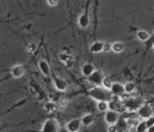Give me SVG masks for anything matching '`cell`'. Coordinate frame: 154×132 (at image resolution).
<instances>
[{"mask_svg":"<svg viewBox=\"0 0 154 132\" xmlns=\"http://www.w3.org/2000/svg\"><path fill=\"white\" fill-rule=\"evenodd\" d=\"M89 24H90V16L88 13V8L86 7L85 13H82L78 19V25L82 29H85L89 26Z\"/></svg>","mask_w":154,"mask_h":132,"instance_id":"ba28073f","label":"cell"},{"mask_svg":"<svg viewBox=\"0 0 154 132\" xmlns=\"http://www.w3.org/2000/svg\"><path fill=\"white\" fill-rule=\"evenodd\" d=\"M81 125V119L74 118L72 120H70V122L66 124V130L70 132H76L80 130Z\"/></svg>","mask_w":154,"mask_h":132,"instance_id":"52a82bcc","label":"cell"},{"mask_svg":"<svg viewBox=\"0 0 154 132\" xmlns=\"http://www.w3.org/2000/svg\"><path fill=\"white\" fill-rule=\"evenodd\" d=\"M57 105H56V103H54L52 102H47L45 105H44V109H45V111L48 113H51V112H53L54 111H56L57 110Z\"/></svg>","mask_w":154,"mask_h":132,"instance_id":"44dd1931","label":"cell"},{"mask_svg":"<svg viewBox=\"0 0 154 132\" xmlns=\"http://www.w3.org/2000/svg\"><path fill=\"white\" fill-rule=\"evenodd\" d=\"M103 46H104V42L96 40L91 45L90 50H91V52L94 53V54L100 53L101 51H103Z\"/></svg>","mask_w":154,"mask_h":132,"instance_id":"2e32d148","label":"cell"},{"mask_svg":"<svg viewBox=\"0 0 154 132\" xmlns=\"http://www.w3.org/2000/svg\"><path fill=\"white\" fill-rule=\"evenodd\" d=\"M119 118V112L114 110H108L104 114V121L108 125H115Z\"/></svg>","mask_w":154,"mask_h":132,"instance_id":"5b68a950","label":"cell"},{"mask_svg":"<svg viewBox=\"0 0 154 132\" xmlns=\"http://www.w3.org/2000/svg\"><path fill=\"white\" fill-rule=\"evenodd\" d=\"M143 103L142 102V100L139 98H128L127 100H125L124 102V106L125 108L128 110L129 112H135L137 111V109L140 107L141 106L143 105Z\"/></svg>","mask_w":154,"mask_h":132,"instance_id":"3957f363","label":"cell"},{"mask_svg":"<svg viewBox=\"0 0 154 132\" xmlns=\"http://www.w3.org/2000/svg\"><path fill=\"white\" fill-rule=\"evenodd\" d=\"M94 70H95L94 66L92 64H90V63H86V64H83L82 68H81V73H82V74L85 77H86V78H88L89 76L91 75Z\"/></svg>","mask_w":154,"mask_h":132,"instance_id":"5bb4252c","label":"cell"},{"mask_svg":"<svg viewBox=\"0 0 154 132\" xmlns=\"http://www.w3.org/2000/svg\"><path fill=\"white\" fill-rule=\"evenodd\" d=\"M81 124L84 126H89L91 125L94 121V116L93 114H91V113H87L84 115L81 119Z\"/></svg>","mask_w":154,"mask_h":132,"instance_id":"9a60e30c","label":"cell"},{"mask_svg":"<svg viewBox=\"0 0 154 132\" xmlns=\"http://www.w3.org/2000/svg\"><path fill=\"white\" fill-rule=\"evenodd\" d=\"M107 130L109 132H115L118 131V129L116 125H109L107 128Z\"/></svg>","mask_w":154,"mask_h":132,"instance_id":"83f0119b","label":"cell"},{"mask_svg":"<svg viewBox=\"0 0 154 132\" xmlns=\"http://www.w3.org/2000/svg\"><path fill=\"white\" fill-rule=\"evenodd\" d=\"M145 122H146V125H147V128L148 127H150L152 125H154V116H150V117H148L147 119L145 120Z\"/></svg>","mask_w":154,"mask_h":132,"instance_id":"484cf974","label":"cell"},{"mask_svg":"<svg viewBox=\"0 0 154 132\" xmlns=\"http://www.w3.org/2000/svg\"><path fill=\"white\" fill-rule=\"evenodd\" d=\"M112 84H113V82L111 81L110 79L107 78V77H104L103 81H102V86L104 87V88L108 89V90H110Z\"/></svg>","mask_w":154,"mask_h":132,"instance_id":"603a6c76","label":"cell"},{"mask_svg":"<svg viewBox=\"0 0 154 132\" xmlns=\"http://www.w3.org/2000/svg\"><path fill=\"white\" fill-rule=\"evenodd\" d=\"M24 74H25V69L22 64H16L11 69V74L16 79L21 78L22 76L24 75Z\"/></svg>","mask_w":154,"mask_h":132,"instance_id":"7c38bea8","label":"cell"},{"mask_svg":"<svg viewBox=\"0 0 154 132\" xmlns=\"http://www.w3.org/2000/svg\"><path fill=\"white\" fill-rule=\"evenodd\" d=\"M104 74L101 70L95 69L91 75L88 77V81L94 86H102V81L104 79Z\"/></svg>","mask_w":154,"mask_h":132,"instance_id":"277c9868","label":"cell"},{"mask_svg":"<svg viewBox=\"0 0 154 132\" xmlns=\"http://www.w3.org/2000/svg\"><path fill=\"white\" fill-rule=\"evenodd\" d=\"M60 130L59 122L54 118H50L46 120L42 125V130L44 132H55Z\"/></svg>","mask_w":154,"mask_h":132,"instance_id":"7a4b0ae2","label":"cell"},{"mask_svg":"<svg viewBox=\"0 0 154 132\" xmlns=\"http://www.w3.org/2000/svg\"><path fill=\"white\" fill-rule=\"evenodd\" d=\"M110 92L113 95L116 96H120L124 94V85L121 84L120 82H113L112 87L110 88Z\"/></svg>","mask_w":154,"mask_h":132,"instance_id":"4fadbf2b","label":"cell"},{"mask_svg":"<svg viewBox=\"0 0 154 132\" xmlns=\"http://www.w3.org/2000/svg\"><path fill=\"white\" fill-rule=\"evenodd\" d=\"M136 35H137V39L141 40V41H147L150 38L149 33L146 32V31H144V30H139V31H137Z\"/></svg>","mask_w":154,"mask_h":132,"instance_id":"e0dca14e","label":"cell"},{"mask_svg":"<svg viewBox=\"0 0 154 132\" xmlns=\"http://www.w3.org/2000/svg\"><path fill=\"white\" fill-rule=\"evenodd\" d=\"M53 83L55 88L60 92H65L68 88V83L66 81L59 77H54Z\"/></svg>","mask_w":154,"mask_h":132,"instance_id":"9c48e42d","label":"cell"},{"mask_svg":"<svg viewBox=\"0 0 154 132\" xmlns=\"http://www.w3.org/2000/svg\"><path fill=\"white\" fill-rule=\"evenodd\" d=\"M147 131L148 132H154V125L150 126V127H148L147 130Z\"/></svg>","mask_w":154,"mask_h":132,"instance_id":"f1b7e54d","label":"cell"},{"mask_svg":"<svg viewBox=\"0 0 154 132\" xmlns=\"http://www.w3.org/2000/svg\"><path fill=\"white\" fill-rule=\"evenodd\" d=\"M124 93L127 94H130L132 92H134L136 89V85L135 83L133 82H128L124 85Z\"/></svg>","mask_w":154,"mask_h":132,"instance_id":"d6986e66","label":"cell"},{"mask_svg":"<svg viewBox=\"0 0 154 132\" xmlns=\"http://www.w3.org/2000/svg\"><path fill=\"white\" fill-rule=\"evenodd\" d=\"M138 132H143V131H147V126L146 125V122L145 120L143 121H141L137 124L136 125V129H135Z\"/></svg>","mask_w":154,"mask_h":132,"instance_id":"7402d4cb","label":"cell"},{"mask_svg":"<svg viewBox=\"0 0 154 132\" xmlns=\"http://www.w3.org/2000/svg\"><path fill=\"white\" fill-rule=\"evenodd\" d=\"M137 116L142 119L146 120L148 117H150L153 114V110L150 105L147 104H143L137 110Z\"/></svg>","mask_w":154,"mask_h":132,"instance_id":"8992f818","label":"cell"},{"mask_svg":"<svg viewBox=\"0 0 154 132\" xmlns=\"http://www.w3.org/2000/svg\"><path fill=\"white\" fill-rule=\"evenodd\" d=\"M152 48H153V50H154V43L152 44Z\"/></svg>","mask_w":154,"mask_h":132,"instance_id":"f546056e","label":"cell"},{"mask_svg":"<svg viewBox=\"0 0 154 132\" xmlns=\"http://www.w3.org/2000/svg\"><path fill=\"white\" fill-rule=\"evenodd\" d=\"M36 50H37V44H36V43H31V44H29L28 46H27V50H28V52L33 53L36 51Z\"/></svg>","mask_w":154,"mask_h":132,"instance_id":"d4e9b609","label":"cell"},{"mask_svg":"<svg viewBox=\"0 0 154 132\" xmlns=\"http://www.w3.org/2000/svg\"><path fill=\"white\" fill-rule=\"evenodd\" d=\"M58 58L60 59V61L64 63L67 67H71L74 64V57L70 54L67 53L61 52L58 55Z\"/></svg>","mask_w":154,"mask_h":132,"instance_id":"30bf717a","label":"cell"},{"mask_svg":"<svg viewBox=\"0 0 154 132\" xmlns=\"http://www.w3.org/2000/svg\"><path fill=\"white\" fill-rule=\"evenodd\" d=\"M124 44L121 41H116L112 44V50L115 53H121L124 51Z\"/></svg>","mask_w":154,"mask_h":132,"instance_id":"ffe728a7","label":"cell"},{"mask_svg":"<svg viewBox=\"0 0 154 132\" xmlns=\"http://www.w3.org/2000/svg\"><path fill=\"white\" fill-rule=\"evenodd\" d=\"M112 50V44L109 42H105L104 43V46H103V51L104 53H108Z\"/></svg>","mask_w":154,"mask_h":132,"instance_id":"cb8c5ba5","label":"cell"},{"mask_svg":"<svg viewBox=\"0 0 154 132\" xmlns=\"http://www.w3.org/2000/svg\"><path fill=\"white\" fill-rule=\"evenodd\" d=\"M88 95L95 101H109L111 98V92H108V89L102 88L101 86H94L87 91Z\"/></svg>","mask_w":154,"mask_h":132,"instance_id":"6da1fadb","label":"cell"},{"mask_svg":"<svg viewBox=\"0 0 154 132\" xmlns=\"http://www.w3.org/2000/svg\"><path fill=\"white\" fill-rule=\"evenodd\" d=\"M38 68H39L40 71L44 76L47 77V76L50 75V64H48V62L46 59H41V60H39V62H38Z\"/></svg>","mask_w":154,"mask_h":132,"instance_id":"8fae6325","label":"cell"},{"mask_svg":"<svg viewBox=\"0 0 154 132\" xmlns=\"http://www.w3.org/2000/svg\"><path fill=\"white\" fill-rule=\"evenodd\" d=\"M48 5L51 7H56L59 3V0H47Z\"/></svg>","mask_w":154,"mask_h":132,"instance_id":"4316f807","label":"cell"},{"mask_svg":"<svg viewBox=\"0 0 154 132\" xmlns=\"http://www.w3.org/2000/svg\"><path fill=\"white\" fill-rule=\"evenodd\" d=\"M109 104L108 101H98L97 102V109L99 112H105L106 111L109 110Z\"/></svg>","mask_w":154,"mask_h":132,"instance_id":"ac0fdd59","label":"cell"}]
</instances>
